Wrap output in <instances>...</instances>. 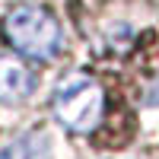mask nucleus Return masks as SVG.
Segmentation results:
<instances>
[{
	"label": "nucleus",
	"mask_w": 159,
	"mask_h": 159,
	"mask_svg": "<svg viewBox=\"0 0 159 159\" xmlns=\"http://www.w3.org/2000/svg\"><path fill=\"white\" fill-rule=\"evenodd\" d=\"M54 118L73 130V134H92L102 124V111H105V92L92 76L86 73H70L67 80H61L51 99Z\"/></svg>",
	"instance_id": "f03ea898"
},
{
	"label": "nucleus",
	"mask_w": 159,
	"mask_h": 159,
	"mask_svg": "<svg viewBox=\"0 0 159 159\" xmlns=\"http://www.w3.org/2000/svg\"><path fill=\"white\" fill-rule=\"evenodd\" d=\"M54 150H51V137L45 130H25L16 140H10L0 159H51Z\"/></svg>",
	"instance_id": "20e7f679"
},
{
	"label": "nucleus",
	"mask_w": 159,
	"mask_h": 159,
	"mask_svg": "<svg viewBox=\"0 0 159 159\" xmlns=\"http://www.w3.org/2000/svg\"><path fill=\"white\" fill-rule=\"evenodd\" d=\"M3 38L32 61H51L61 51V25L48 10L35 3H16L3 16Z\"/></svg>",
	"instance_id": "f257e3e1"
},
{
	"label": "nucleus",
	"mask_w": 159,
	"mask_h": 159,
	"mask_svg": "<svg viewBox=\"0 0 159 159\" xmlns=\"http://www.w3.org/2000/svg\"><path fill=\"white\" fill-rule=\"evenodd\" d=\"M35 83L38 80L25 64H19L16 57L0 54V99L3 102H22L35 89Z\"/></svg>",
	"instance_id": "7ed1b4c3"
}]
</instances>
